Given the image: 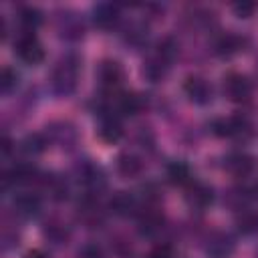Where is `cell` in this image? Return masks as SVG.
Here are the masks:
<instances>
[{
	"label": "cell",
	"mask_w": 258,
	"mask_h": 258,
	"mask_svg": "<svg viewBox=\"0 0 258 258\" xmlns=\"http://www.w3.org/2000/svg\"><path fill=\"white\" fill-rule=\"evenodd\" d=\"M163 214H159L157 210H147V212H141L139 214V234L143 238H153L157 236L161 230H163Z\"/></svg>",
	"instance_id": "ffe728a7"
},
{
	"label": "cell",
	"mask_w": 258,
	"mask_h": 258,
	"mask_svg": "<svg viewBox=\"0 0 258 258\" xmlns=\"http://www.w3.org/2000/svg\"><path fill=\"white\" fill-rule=\"evenodd\" d=\"M24 258H48L42 250H38V248H34V250H28L26 254H24Z\"/></svg>",
	"instance_id": "1f68e13d"
},
{
	"label": "cell",
	"mask_w": 258,
	"mask_h": 258,
	"mask_svg": "<svg viewBox=\"0 0 258 258\" xmlns=\"http://www.w3.org/2000/svg\"><path fill=\"white\" fill-rule=\"evenodd\" d=\"M12 145H14V143H12V139H10L8 135H4V137H2V153H4V155H8V153L14 149Z\"/></svg>",
	"instance_id": "4dcf8cb0"
},
{
	"label": "cell",
	"mask_w": 258,
	"mask_h": 258,
	"mask_svg": "<svg viewBox=\"0 0 258 258\" xmlns=\"http://www.w3.org/2000/svg\"><path fill=\"white\" fill-rule=\"evenodd\" d=\"M177 52H179L177 40L173 36H163L155 44L153 52H149L147 58L143 60V64H141V77L145 81H149V83L163 81L167 77V73H169V69H171Z\"/></svg>",
	"instance_id": "7a4b0ae2"
},
{
	"label": "cell",
	"mask_w": 258,
	"mask_h": 258,
	"mask_svg": "<svg viewBox=\"0 0 258 258\" xmlns=\"http://www.w3.org/2000/svg\"><path fill=\"white\" fill-rule=\"evenodd\" d=\"M185 97L194 103V105H200V107H206L214 101V89L210 85V81L202 75H187L183 79V85H181Z\"/></svg>",
	"instance_id": "30bf717a"
},
{
	"label": "cell",
	"mask_w": 258,
	"mask_h": 258,
	"mask_svg": "<svg viewBox=\"0 0 258 258\" xmlns=\"http://www.w3.org/2000/svg\"><path fill=\"white\" fill-rule=\"evenodd\" d=\"M167 179H169L173 185L187 187V185L194 181L191 167H189L185 161H171V163L167 165Z\"/></svg>",
	"instance_id": "603a6c76"
},
{
	"label": "cell",
	"mask_w": 258,
	"mask_h": 258,
	"mask_svg": "<svg viewBox=\"0 0 258 258\" xmlns=\"http://www.w3.org/2000/svg\"><path fill=\"white\" fill-rule=\"evenodd\" d=\"M236 230L242 236H256L258 234V212L256 210H240L236 216Z\"/></svg>",
	"instance_id": "cb8c5ba5"
},
{
	"label": "cell",
	"mask_w": 258,
	"mask_h": 258,
	"mask_svg": "<svg viewBox=\"0 0 258 258\" xmlns=\"http://www.w3.org/2000/svg\"><path fill=\"white\" fill-rule=\"evenodd\" d=\"M210 131L216 137H222V139L228 137V139L242 141V143H248L256 135V129H254L250 117L244 115V113H236V115H230V117H218V119H214L210 123Z\"/></svg>",
	"instance_id": "3957f363"
},
{
	"label": "cell",
	"mask_w": 258,
	"mask_h": 258,
	"mask_svg": "<svg viewBox=\"0 0 258 258\" xmlns=\"http://www.w3.org/2000/svg\"><path fill=\"white\" fill-rule=\"evenodd\" d=\"M75 177L91 196L101 194L107 187V175H105L103 167L99 163H95L93 159L79 161L75 165Z\"/></svg>",
	"instance_id": "52a82bcc"
},
{
	"label": "cell",
	"mask_w": 258,
	"mask_h": 258,
	"mask_svg": "<svg viewBox=\"0 0 258 258\" xmlns=\"http://www.w3.org/2000/svg\"><path fill=\"white\" fill-rule=\"evenodd\" d=\"M248 46V38L242 36V34H236V32H224L220 34L216 40H214V54L222 56V58H230V56H236L240 52H244Z\"/></svg>",
	"instance_id": "e0dca14e"
},
{
	"label": "cell",
	"mask_w": 258,
	"mask_h": 258,
	"mask_svg": "<svg viewBox=\"0 0 258 258\" xmlns=\"http://www.w3.org/2000/svg\"><path fill=\"white\" fill-rule=\"evenodd\" d=\"M147 258H177V254H175V248L171 244H161L159 242L149 250Z\"/></svg>",
	"instance_id": "f1b7e54d"
},
{
	"label": "cell",
	"mask_w": 258,
	"mask_h": 258,
	"mask_svg": "<svg viewBox=\"0 0 258 258\" xmlns=\"http://www.w3.org/2000/svg\"><path fill=\"white\" fill-rule=\"evenodd\" d=\"M44 236H46L50 242H54V244H64L67 238H69V230H67L60 222L50 220V222H46V226H44Z\"/></svg>",
	"instance_id": "484cf974"
},
{
	"label": "cell",
	"mask_w": 258,
	"mask_h": 258,
	"mask_svg": "<svg viewBox=\"0 0 258 258\" xmlns=\"http://www.w3.org/2000/svg\"><path fill=\"white\" fill-rule=\"evenodd\" d=\"M95 77L99 81L101 91L111 97V95L121 93V87L125 81V69L115 58H103L95 69Z\"/></svg>",
	"instance_id": "277c9868"
},
{
	"label": "cell",
	"mask_w": 258,
	"mask_h": 258,
	"mask_svg": "<svg viewBox=\"0 0 258 258\" xmlns=\"http://www.w3.org/2000/svg\"><path fill=\"white\" fill-rule=\"evenodd\" d=\"M254 157L246 151H230L222 159V169L236 179L246 181L254 171Z\"/></svg>",
	"instance_id": "8fae6325"
},
{
	"label": "cell",
	"mask_w": 258,
	"mask_h": 258,
	"mask_svg": "<svg viewBox=\"0 0 258 258\" xmlns=\"http://www.w3.org/2000/svg\"><path fill=\"white\" fill-rule=\"evenodd\" d=\"M115 171L123 179H135V177H139L143 173V161L133 151H121L115 157Z\"/></svg>",
	"instance_id": "ac0fdd59"
},
{
	"label": "cell",
	"mask_w": 258,
	"mask_h": 258,
	"mask_svg": "<svg viewBox=\"0 0 258 258\" xmlns=\"http://www.w3.org/2000/svg\"><path fill=\"white\" fill-rule=\"evenodd\" d=\"M54 28H56L58 38L69 40V42H77L85 34V24H83L81 14L71 8H60L54 12Z\"/></svg>",
	"instance_id": "ba28073f"
},
{
	"label": "cell",
	"mask_w": 258,
	"mask_h": 258,
	"mask_svg": "<svg viewBox=\"0 0 258 258\" xmlns=\"http://www.w3.org/2000/svg\"><path fill=\"white\" fill-rule=\"evenodd\" d=\"M12 212L14 216L22 218V220H32L40 214L42 210V202H40V196L34 194V191H16L12 196Z\"/></svg>",
	"instance_id": "9a60e30c"
},
{
	"label": "cell",
	"mask_w": 258,
	"mask_h": 258,
	"mask_svg": "<svg viewBox=\"0 0 258 258\" xmlns=\"http://www.w3.org/2000/svg\"><path fill=\"white\" fill-rule=\"evenodd\" d=\"M48 145H50V143H48V139H46L44 133H28V135H24V137L18 141V149H20L24 155H30V157H36V155L44 153Z\"/></svg>",
	"instance_id": "44dd1931"
},
{
	"label": "cell",
	"mask_w": 258,
	"mask_h": 258,
	"mask_svg": "<svg viewBox=\"0 0 258 258\" xmlns=\"http://www.w3.org/2000/svg\"><path fill=\"white\" fill-rule=\"evenodd\" d=\"M109 210L115 214V216H121V218H129V216H135L139 214V202L135 200L133 194L129 191H117L111 200H109Z\"/></svg>",
	"instance_id": "d6986e66"
},
{
	"label": "cell",
	"mask_w": 258,
	"mask_h": 258,
	"mask_svg": "<svg viewBox=\"0 0 258 258\" xmlns=\"http://www.w3.org/2000/svg\"><path fill=\"white\" fill-rule=\"evenodd\" d=\"M256 10H258V4L250 2V0H242V2H234L232 4V12L238 18H250V16H254Z\"/></svg>",
	"instance_id": "83f0119b"
},
{
	"label": "cell",
	"mask_w": 258,
	"mask_h": 258,
	"mask_svg": "<svg viewBox=\"0 0 258 258\" xmlns=\"http://www.w3.org/2000/svg\"><path fill=\"white\" fill-rule=\"evenodd\" d=\"M91 20L99 30H113L121 22V8L113 2H99L91 8Z\"/></svg>",
	"instance_id": "2e32d148"
},
{
	"label": "cell",
	"mask_w": 258,
	"mask_h": 258,
	"mask_svg": "<svg viewBox=\"0 0 258 258\" xmlns=\"http://www.w3.org/2000/svg\"><path fill=\"white\" fill-rule=\"evenodd\" d=\"M222 95L230 103L244 105L254 95V83H252V79L248 75H242V73L232 71V73L224 75V79H222Z\"/></svg>",
	"instance_id": "5b68a950"
},
{
	"label": "cell",
	"mask_w": 258,
	"mask_h": 258,
	"mask_svg": "<svg viewBox=\"0 0 258 258\" xmlns=\"http://www.w3.org/2000/svg\"><path fill=\"white\" fill-rule=\"evenodd\" d=\"M204 252L208 258H232L236 252V242L228 232H212L204 244Z\"/></svg>",
	"instance_id": "5bb4252c"
},
{
	"label": "cell",
	"mask_w": 258,
	"mask_h": 258,
	"mask_svg": "<svg viewBox=\"0 0 258 258\" xmlns=\"http://www.w3.org/2000/svg\"><path fill=\"white\" fill-rule=\"evenodd\" d=\"M123 123H121V117L115 115L113 111L101 107L99 111V127H97V135L101 137V141L113 145L117 141H121L123 137Z\"/></svg>",
	"instance_id": "7c38bea8"
},
{
	"label": "cell",
	"mask_w": 258,
	"mask_h": 258,
	"mask_svg": "<svg viewBox=\"0 0 258 258\" xmlns=\"http://www.w3.org/2000/svg\"><path fill=\"white\" fill-rule=\"evenodd\" d=\"M12 50H14L16 58L20 62L28 64V67H38L46 56L44 46H42V42L38 40V36L34 32H22L14 40V48Z\"/></svg>",
	"instance_id": "9c48e42d"
},
{
	"label": "cell",
	"mask_w": 258,
	"mask_h": 258,
	"mask_svg": "<svg viewBox=\"0 0 258 258\" xmlns=\"http://www.w3.org/2000/svg\"><path fill=\"white\" fill-rule=\"evenodd\" d=\"M81 69H83V58L79 52L69 50L60 54V58L54 62L50 75H48V89L54 97H71L81 79Z\"/></svg>",
	"instance_id": "6da1fadb"
},
{
	"label": "cell",
	"mask_w": 258,
	"mask_h": 258,
	"mask_svg": "<svg viewBox=\"0 0 258 258\" xmlns=\"http://www.w3.org/2000/svg\"><path fill=\"white\" fill-rule=\"evenodd\" d=\"M183 200H185V204L191 208V210H196V212H204V210H208L210 206H212V202H214V189H212V185H208V183H204V181H198V179H194L187 187H183Z\"/></svg>",
	"instance_id": "4fadbf2b"
},
{
	"label": "cell",
	"mask_w": 258,
	"mask_h": 258,
	"mask_svg": "<svg viewBox=\"0 0 258 258\" xmlns=\"http://www.w3.org/2000/svg\"><path fill=\"white\" fill-rule=\"evenodd\" d=\"M18 85H20V75L16 73V69H12L8 64L2 67V71H0V91H2V95L4 97L12 95L18 89Z\"/></svg>",
	"instance_id": "d4e9b609"
},
{
	"label": "cell",
	"mask_w": 258,
	"mask_h": 258,
	"mask_svg": "<svg viewBox=\"0 0 258 258\" xmlns=\"http://www.w3.org/2000/svg\"><path fill=\"white\" fill-rule=\"evenodd\" d=\"M16 18H18L20 26L24 28V32H34L44 22V14L36 6H20L16 12Z\"/></svg>",
	"instance_id": "7402d4cb"
},
{
	"label": "cell",
	"mask_w": 258,
	"mask_h": 258,
	"mask_svg": "<svg viewBox=\"0 0 258 258\" xmlns=\"http://www.w3.org/2000/svg\"><path fill=\"white\" fill-rule=\"evenodd\" d=\"M125 40H127V44L141 46L147 40V28H143L141 24H131L129 30H127V34H125Z\"/></svg>",
	"instance_id": "4316f807"
},
{
	"label": "cell",
	"mask_w": 258,
	"mask_h": 258,
	"mask_svg": "<svg viewBox=\"0 0 258 258\" xmlns=\"http://www.w3.org/2000/svg\"><path fill=\"white\" fill-rule=\"evenodd\" d=\"M79 258H105L101 246L97 244H85L81 250H79Z\"/></svg>",
	"instance_id": "f546056e"
},
{
	"label": "cell",
	"mask_w": 258,
	"mask_h": 258,
	"mask_svg": "<svg viewBox=\"0 0 258 258\" xmlns=\"http://www.w3.org/2000/svg\"><path fill=\"white\" fill-rule=\"evenodd\" d=\"M44 135H46V139H48L50 145H56L62 151H73L79 145V141H81V135H79L77 125L71 123V121H67V119L50 121L44 127Z\"/></svg>",
	"instance_id": "8992f818"
}]
</instances>
